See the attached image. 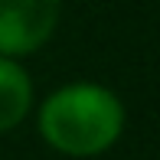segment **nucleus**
<instances>
[{
    "mask_svg": "<svg viewBox=\"0 0 160 160\" xmlns=\"http://www.w3.org/2000/svg\"><path fill=\"white\" fill-rule=\"evenodd\" d=\"M124 101L101 82H65L36 108L39 137L62 157H101L124 134Z\"/></svg>",
    "mask_w": 160,
    "mask_h": 160,
    "instance_id": "nucleus-1",
    "label": "nucleus"
},
{
    "mask_svg": "<svg viewBox=\"0 0 160 160\" xmlns=\"http://www.w3.org/2000/svg\"><path fill=\"white\" fill-rule=\"evenodd\" d=\"M62 0H0V56L23 59L46 46L59 30Z\"/></svg>",
    "mask_w": 160,
    "mask_h": 160,
    "instance_id": "nucleus-2",
    "label": "nucleus"
},
{
    "mask_svg": "<svg viewBox=\"0 0 160 160\" xmlns=\"http://www.w3.org/2000/svg\"><path fill=\"white\" fill-rule=\"evenodd\" d=\"M33 78L17 59L0 56V134H10L30 118L33 111Z\"/></svg>",
    "mask_w": 160,
    "mask_h": 160,
    "instance_id": "nucleus-3",
    "label": "nucleus"
}]
</instances>
